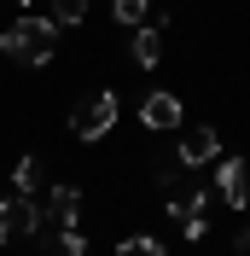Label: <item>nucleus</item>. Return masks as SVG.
<instances>
[{
	"label": "nucleus",
	"mask_w": 250,
	"mask_h": 256,
	"mask_svg": "<svg viewBox=\"0 0 250 256\" xmlns=\"http://www.w3.org/2000/svg\"><path fill=\"white\" fill-rule=\"evenodd\" d=\"M52 256H88V239H82L76 227L70 233H52Z\"/></svg>",
	"instance_id": "f8f14e48"
},
{
	"label": "nucleus",
	"mask_w": 250,
	"mask_h": 256,
	"mask_svg": "<svg viewBox=\"0 0 250 256\" xmlns=\"http://www.w3.org/2000/svg\"><path fill=\"white\" fill-rule=\"evenodd\" d=\"M116 256H163V244H157V239H146V233H134V239H122V244H116Z\"/></svg>",
	"instance_id": "ddd939ff"
},
{
	"label": "nucleus",
	"mask_w": 250,
	"mask_h": 256,
	"mask_svg": "<svg viewBox=\"0 0 250 256\" xmlns=\"http://www.w3.org/2000/svg\"><path fill=\"white\" fill-rule=\"evenodd\" d=\"M52 41H58V24H52V18H18L12 30L0 35V52L18 58V64H47Z\"/></svg>",
	"instance_id": "f257e3e1"
},
{
	"label": "nucleus",
	"mask_w": 250,
	"mask_h": 256,
	"mask_svg": "<svg viewBox=\"0 0 250 256\" xmlns=\"http://www.w3.org/2000/svg\"><path fill=\"white\" fill-rule=\"evenodd\" d=\"M110 18L140 30V24H152V0H116V6H110Z\"/></svg>",
	"instance_id": "9d476101"
},
{
	"label": "nucleus",
	"mask_w": 250,
	"mask_h": 256,
	"mask_svg": "<svg viewBox=\"0 0 250 256\" xmlns=\"http://www.w3.org/2000/svg\"><path fill=\"white\" fill-rule=\"evenodd\" d=\"M41 233V204L35 198H0V244H24Z\"/></svg>",
	"instance_id": "7ed1b4c3"
},
{
	"label": "nucleus",
	"mask_w": 250,
	"mask_h": 256,
	"mask_svg": "<svg viewBox=\"0 0 250 256\" xmlns=\"http://www.w3.org/2000/svg\"><path fill=\"white\" fill-rule=\"evenodd\" d=\"M12 180H18V192H24V198H35V204L47 198V163H41V158H18Z\"/></svg>",
	"instance_id": "6e6552de"
},
{
	"label": "nucleus",
	"mask_w": 250,
	"mask_h": 256,
	"mask_svg": "<svg viewBox=\"0 0 250 256\" xmlns=\"http://www.w3.org/2000/svg\"><path fill=\"white\" fill-rule=\"evenodd\" d=\"M233 256H250V227H238V239H233Z\"/></svg>",
	"instance_id": "4468645a"
},
{
	"label": "nucleus",
	"mask_w": 250,
	"mask_h": 256,
	"mask_svg": "<svg viewBox=\"0 0 250 256\" xmlns=\"http://www.w3.org/2000/svg\"><path fill=\"white\" fill-rule=\"evenodd\" d=\"M174 158L186 163V169H204V163H216V158H221V134H216V128H192L186 140H180V152H174Z\"/></svg>",
	"instance_id": "423d86ee"
},
{
	"label": "nucleus",
	"mask_w": 250,
	"mask_h": 256,
	"mask_svg": "<svg viewBox=\"0 0 250 256\" xmlns=\"http://www.w3.org/2000/svg\"><path fill=\"white\" fill-rule=\"evenodd\" d=\"M180 116H186V111H180L174 94H146V105H140V122L152 128V134H157V128H180Z\"/></svg>",
	"instance_id": "0eeeda50"
},
{
	"label": "nucleus",
	"mask_w": 250,
	"mask_h": 256,
	"mask_svg": "<svg viewBox=\"0 0 250 256\" xmlns=\"http://www.w3.org/2000/svg\"><path fill=\"white\" fill-rule=\"evenodd\" d=\"M216 192H221V204L250 210V163H244V158H227V163H221V175H216Z\"/></svg>",
	"instance_id": "39448f33"
},
{
	"label": "nucleus",
	"mask_w": 250,
	"mask_h": 256,
	"mask_svg": "<svg viewBox=\"0 0 250 256\" xmlns=\"http://www.w3.org/2000/svg\"><path fill=\"white\" fill-rule=\"evenodd\" d=\"M82 18H88V0H52V24L70 30V24H82Z\"/></svg>",
	"instance_id": "9b49d317"
},
{
	"label": "nucleus",
	"mask_w": 250,
	"mask_h": 256,
	"mask_svg": "<svg viewBox=\"0 0 250 256\" xmlns=\"http://www.w3.org/2000/svg\"><path fill=\"white\" fill-rule=\"evenodd\" d=\"M76 222H82V192L76 186H47V198H41V227L70 233Z\"/></svg>",
	"instance_id": "20e7f679"
},
{
	"label": "nucleus",
	"mask_w": 250,
	"mask_h": 256,
	"mask_svg": "<svg viewBox=\"0 0 250 256\" xmlns=\"http://www.w3.org/2000/svg\"><path fill=\"white\" fill-rule=\"evenodd\" d=\"M110 128H116V94H88L70 111V134L76 140H105Z\"/></svg>",
	"instance_id": "f03ea898"
},
{
	"label": "nucleus",
	"mask_w": 250,
	"mask_h": 256,
	"mask_svg": "<svg viewBox=\"0 0 250 256\" xmlns=\"http://www.w3.org/2000/svg\"><path fill=\"white\" fill-rule=\"evenodd\" d=\"M134 64H140V70H157V58H163V41H157V30L152 24H140V30H134Z\"/></svg>",
	"instance_id": "1a4fd4ad"
},
{
	"label": "nucleus",
	"mask_w": 250,
	"mask_h": 256,
	"mask_svg": "<svg viewBox=\"0 0 250 256\" xmlns=\"http://www.w3.org/2000/svg\"><path fill=\"white\" fill-rule=\"evenodd\" d=\"M18 6H30V0H18Z\"/></svg>",
	"instance_id": "2eb2a0df"
}]
</instances>
